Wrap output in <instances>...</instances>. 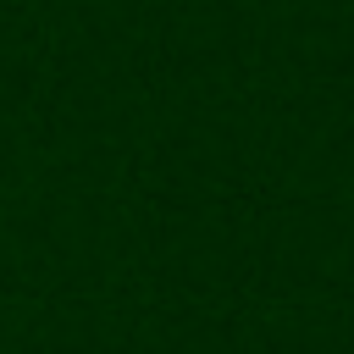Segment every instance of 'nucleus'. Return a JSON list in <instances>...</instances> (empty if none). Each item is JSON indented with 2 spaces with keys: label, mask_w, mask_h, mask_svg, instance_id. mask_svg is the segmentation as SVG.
<instances>
[]
</instances>
